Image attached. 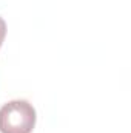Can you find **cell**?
I'll return each mask as SVG.
<instances>
[{
  "instance_id": "2",
  "label": "cell",
  "mask_w": 131,
  "mask_h": 133,
  "mask_svg": "<svg viewBox=\"0 0 131 133\" xmlns=\"http://www.w3.org/2000/svg\"><path fill=\"white\" fill-rule=\"evenodd\" d=\"M5 34H6V23H5V20L0 17V46H2V42H3V39H5Z\"/></svg>"
},
{
  "instance_id": "1",
  "label": "cell",
  "mask_w": 131,
  "mask_h": 133,
  "mask_svg": "<svg viewBox=\"0 0 131 133\" xmlns=\"http://www.w3.org/2000/svg\"><path fill=\"white\" fill-rule=\"evenodd\" d=\"M35 125V110L26 101H11L0 108L2 133H31Z\"/></svg>"
}]
</instances>
